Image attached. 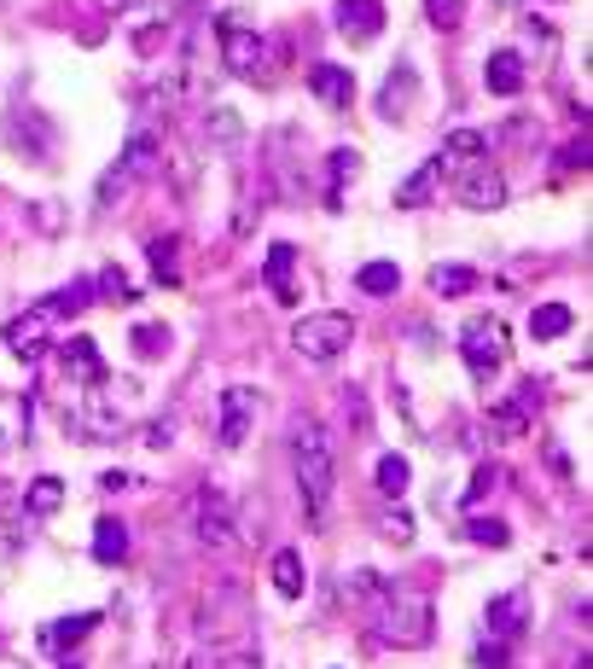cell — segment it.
Wrapping results in <instances>:
<instances>
[{"instance_id": "7", "label": "cell", "mask_w": 593, "mask_h": 669, "mask_svg": "<svg viewBox=\"0 0 593 669\" xmlns=\"http://www.w3.org/2000/svg\"><path fill=\"white\" fill-rule=\"evenodd\" d=\"M338 35L350 47H366L384 35V0H338Z\"/></svg>"}, {"instance_id": "23", "label": "cell", "mask_w": 593, "mask_h": 669, "mask_svg": "<svg viewBox=\"0 0 593 669\" xmlns=\"http://www.w3.org/2000/svg\"><path fill=\"white\" fill-rule=\"evenodd\" d=\"M442 164H483V157H488V140L477 134V129H454V134H448L442 140Z\"/></svg>"}, {"instance_id": "30", "label": "cell", "mask_w": 593, "mask_h": 669, "mask_svg": "<svg viewBox=\"0 0 593 669\" xmlns=\"http://www.w3.org/2000/svg\"><path fill=\"white\" fill-rule=\"evenodd\" d=\"M94 292L106 297V303H122V309H129V303H140V292H134V279L122 274V268H106V274L94 279Z\"/></svg>"}, {"instance_id": "12", "label": "cell", "mask_w": 593, "mask_h": 669, "mask_svg": "<svg viewBox=\"0 0 593 669\" xmlns=\"http://www.w3.org/2000/svg\"><path fill=\"white\" fill-rule=\"evenodd\" d=\"M58 361H65V379L70 384H106V361H99L94 338H70L65 350H58Z\"/></svg>"}, {"instance_id": "19", "label": "cell", "mask_w": 593, "mask_h": 669, "mask_svg": "<svg viewBox=\"0 0 593 669\" xmlns=\"http://www.w3.org/2000/svg\"><path fill=\"white\" fill-rule=\"evenodd\" d=\"M483 623H488V635H495V640H518V628H524V594H501V600H488Z\"/></svg>"}, {"instance_id": "4", "label": "cell", "mask_w": 593, "mask_h": 669, "mask_svg": "<svg viewBox=\"0 0 593 669\" xmlns=\"http://www.w3.org/2000/svg\"><path fill=\"white\" fill-rule=\"evenodd\" d=\"M216 35H221V58H228L233 76H244V83H256V76H262V83H268V53H274V47L262 42L251 24H239V18L228 12V18L216 24Z\"/></svg>"}, {"instance_id": "13", "label": "cell", "mask_w": 593, "mask_h": 669, "mask_svg": "<svg viewBox=\"0 0 593 669\" xmlns=\"http://www.w3.org/2000/svg\"><path fill=\"white\" fill-rule=\"evenodd\" d=\"M292 262H297L292 245H268V262H262V286L274 292V303H297V297H303L297 279H292Z\"/></svg>"}, {"instance_id": "39", "label": "cell", "mask_w": 593, "mask_h": 669, "mask_svg": "<svg viewBox=\"0 0 593 669\" xmlns=\"http://www.w3.org/2000/svg\"><path fill=\"white\" fill-rule=\"evenodd\" d=\"M129 483H134L129 472H106V478H99V490H129Z\"/></svg>"}, {"instance_id": "28", "label": "cell", "mask_w": 593, "mask_h": 669, "mask_svg": "<svg viewBox=\"0 0 593 669\" xmlns=\"http://www.w3.org/2000/svg\"><path fill=\"white\" fill-rule=\"evenodd\" d=\"M326 169H332V187H326V198L338 205V198H343V180H355V175H361V152H355V146H338Z\"/></svg>"}, {"instance_id": "3", "label": "cell", "mask_w": 593, "mask_h": 669, "mask_svg": "<svg viewBox=\"0 0 593 669\" xmlns=\"http://www.w3.org/2000/svg\"><path fill=\"white\" fill-rule=\"evenodd\" d=\"M460 355H465V368H472V379H495L501 373V361H506V327H501V315H472L460 327Z\"/></svg>"}, {"instance_id": "36", "label": "cell", "mask_w": 593, "mask_h": 669, "mask_svg": "<svg viewBox=\"0 0 593 669\" xmlns=\"http://www.w3.org/2000/svg\"><path fill=\"white\" fill-rule=\"evenodd\" d=\"M378 530L391 536V541H407V536H414V518H407L402 506H396V513H384V518H378Z\"/></svg>"}, {"instance_id": "1", "label": "cell", "mask_w": 593, "mask_h": 669, "mask_svg": "<svg viewBox=\"0 0 593 669\" xmlns=\"http://www.w3.org/2000/svg\"><path fill=\"white\" fill-rule=\"evenodd\" d=\"M292 465H297V495L309 506V518H326L338 490V460H332V442L315 419H297L292 425Z\"/></svg>"}, {"instance_id": "2", "label": "cell", "mask_w": 593, "mask_h": 669, "mask_svg": "<svg viewBox=\"0 0 593 669\" xmlns=\"http://www.w3.org/2000/svg\"><path fill=\"white\" fill-rule=\"evenodd\" d=\"M355 343V320L343 309H320V315H303L292 327V350L303 361H338L343 350Z\"/></svg>"}, {"instance_id": "20", "label": "cell", "mask_w": 593, "mask_h": 669, "mask_svg": "<svg viewBox=\"0 0 593 669\" xmlns=\"http://www.w3.org/2000/svg\"><path fill=\"white\" fill-rule=\"evenodd\" d=\"M94 559L99 564H122V559H129V524H122V518H99L94 524Z\"/></svg>"}, {"instance_id": "24", "label": "cell", "mask_w": 593, "mask_h": 669, "mask_svg": "<svg viewBox=\"0 0 593 669\" xmlns=\"http://www.w3.org/2000/svg\"><path fill=\"white\" fill-rule=\"evenodd\" d=\"M355 286H361L366 297H396V292H402V268H396V262H361Z\"/></svg>"}, {"instance_id": "31", "label": "cell", "mask_w": 593, "mask_h": 669, "mask_svg": "<svg viewBox=\"0 0 593 669\" xmlns=\"http://www.w3.org/2000/svg\"><path fill=\"white\" fill-rule=\"evenodd\" d=\"M180 239L169 233V239H152V245H146V256H152V268H157V279H169V286H175V279H180Z\"/></svg>"}, {"instance_id": "9", "label": "cell", "mask_w": 593, "mask_h": 669, "mask_svg": "<svg viewBox=\"0 0 593 669\" xmlns=\"http://www.w3.org/2000/svg\"><path fill=\"white\" fill-rule=\"evenodd\" d=\"M251 419H256V391L233 384V391L221 396V449H239L244 431H251Z\"/></svg>"}, {"instance_id": "27", "label": "cell", "mask_w": 593, "mask_h": 669, "mask_svg": "<svg viewBox=\"0 0 593 669\" xmlns=\"http://www.w3.org/2000/svg\"><path fill=\"white\" fill-rule=\"evenodd\" d=\"M129 343H134V355H140V361H157V355H169V327L146 320V327H134V332H129Z\"/></svg>"}, {"instance_id": "29", "label": "cell", "mask_w": 593, "mask_h": 669, "mask_svg": "<svg viewBox=\"0 0 593 669\" xmlns=\"http://www.w3.org/2000/svg\"><path fill=\"white\" fill-rule=\"evenodd\" d=\"M94 303V279H70L65 292H53V303H47V315H81Z\"/></svg>"}, {"instance_id": "37", "label": "cell", "mask_w": 593, "mask_h": 669, "mask_svg": "<svg viewBox=\"0 0 593 669\" xmlns=\"http://www.w3.org/2000/svg\"><path fill=\"white\" fill-rule=\"evenodd\" d=\"M477 669H506V640H488V646H477Z\"/></svg>"}, {"instance_id": "17", "label": "cell", "mask_w": 593, "mask_h": 669, "mask_svg": "<svg viewBox=\"0 0 593 669\" xmlns=\"http://www.w3.org/2000/svg\"><path fill=\"white\" fill-rule=\"evenodd\" d=\"M570 327H576L570 303H536V309H529V338H536V343H553V338H564Z\"/></svg>"}, {"instance_id": "8", "label": "cell", "mask_w": 593, "mask_h": 669, "mask_svg": "<svg viewBox=\"0 0 593 669\" xmlns=\"http://www.w3.org/2000/svg\"><path fill=\"white\" fill-rule=\"evenodd\" d=\"M47 327H53L47 309H30L24 320H7V350L18 361H41V355H47Z\"/></svg>"}, {"instance_id": "33", "label": "cell", "mask_w": 593, "mask_h": 669, "mask_svg": "<svg viewBox=\"0 0 593 669\" xmlns=\"http://www.w3.org/2000/svg\"><path fill=\"white\" fill-rule=\"evenodd\" d=\"M24 501H30V513H58V506H65V483H58V478H35Z\"/></svg>"}, {"instance_id": "35", "label": "cell", "mask_w": 593, "mask_h": 669, "mask_svg": "<svg viewBox=\"0 0 593 669\" xmlns=\"http://www.w3.org/2000/svg\"><path fill=\"white\" fill-rule=\"evenodd\" d=\"M425 18H431L437 30H460V18H465V0H425Z\"/></svg>"}, {"instance_id": "18", "label": "cell", "mask_w": 593, "mask_h": 669, "mask_svg": "<svg viewBox=\"0 0 593 669\" xmlns=\"http://www.w3.org/2000/svg\"><path fill=\"white\" fill-rule=\"evenodd\" d=\"M460 205H465V210H501V205H506V180H501L495 169H477V175L460 187Z\"/></svg>"}, {"instance_id": "5", "label": "cell", "mask_w": 593, "mask_h": 669, "mask_svg": "<svg viewBox=\"0 0 593 669\" xmlns=\"http://www.w3.org/2000/svg\"><path fill=\"white\" fill-rule=\"evenodd\" d=\"M157 169V140L152 134H134L129 146H122V157H117V169L99 180V205H111V198H122L134 187V180H146Z\"/></svg>"}, {"instance_id": "21", "label": "cell", "mask_w": 593, "mask_h": 669, "mask_svg": "<svg viewBox=\"0 0 593 669\" xmlns=\"http://www.w3.org/2000/svg\"><path fill=\"white\" fill-rule=\"evenodd\" d=\"M414 94H419V76L402 65V70L391 76V83H384V94H378V111L396 123V117H407V106H414Z\"/></svg>"}, {"instance_id": "15", "label": "cell", "mask_w": 593, "mask_h": 669, "mask_svg": "<svg viewBox=\"0 0 593 669\" xmlns=\"http://www.w3.org/2000/svg\"><path fill=\"white\" fill-rule=\"evenodd\" d=\"M94 623H99V612L58 617V623H47V628H41V646H47V652H70L76 640H88V635H94Z\"/></svg>"}, {"instance_id": "25", "label": "cell", "mask_w": 593, "mask_h": 669, "mask_svg": "<svg viewBox=\"0 0 593 669\" xmlns=\"http://www.w3.org/2000/svg\"><path fill=\"white\" fill-rule=\"evenodd\" d=\"M431 292H437V297H465V292H477V268L437 262V268H431Z\"/></svg>"}, {"instance_id": "14", "label": "cell", "mask_w": 593, "mask_h": 669, "mask_svg": "<svg viewBox=\"0 0 593 669\" xmlns=\"http://www.w3.org/2000/svg\"><path fill=\"white\" fill-rule=\"evenodd\" d=\"M483 83H488V94H501V99H513L518 88H524V58L506 47V53H488V65H483Z\"/></svg>"}, {"instance_id": "10", "label": "cell", "mask_w": 593, "mask_h": 669, "mask_svg": "<svg viewBox=\"0 0 593 669\" xmlns=\"http://www.w3.org/2000/svg\"><path fill=\"white\" fill-rule=\"evenodd\" d=\"M198 536L210 547H228L233 541V513H228V495L221 490H204L198 495Z\"/></svg>"}, {"instance_id": "6", "label": "cell", "mask_w": 593, "mask_h": 669, "mask_svg": "<svg viewBox=\"0 0 593 669\" xmlns=\"http://www.w3.org/2000/svg\"><path fill=\"white\" fill-rule=\"evenodd\" d=\"M378 640L384 646H425L431 640V605L396 594L391 612H384V623H378Z\"/></svg>"}, {"instance_id": "11", "label": "cell", "mask_w": 593, "mask_h": 669, "mask_svg": "<svg viewBox=\"0 0 593 669\" xmlns=\"http://www.w3.org/2000/svg\"><path fill=\"white\" fill-rule=\"evenodd\" d=\"M309 88H315L332 111H350V99H355V76H350V65H309Z\"/></svg>"}, {"instance_id": "34", "label": "cell", "mask_w": 593, "mask_h": 669, "mask_svg": "<svg viewBox=\"0 0 593 669\" xmlns=\"http://www.w3.org/2000/svg\"><path fill=\"white\" fill-rule=\"evenodd\" d=\"M465 541H477V547H506V541H513V530H506L501 518H465Z\"/></svg>"}, {"instance_id": "42", "label": "cell", "mask_w": 593, "mask_h": 669, "mask_svg": "<svg viewBox=\"0 0 593 669\" xmlns=\"http://www.w3.org/2000/svg\"><path fill=\"white\" fill-rule=\"evenodd\" d=\"M501 7H513V0H501Z\"/></svg>"}, {"instance_id": "26", "label": "cell", "mask_w": 593, "mask_h": 669, "mask_svg": "<svg viewBox=\"0 0 593 669\" xmlns=\"http://www.w3.org/2000/svg\"><path fill=\"white\" fill-rule=\"evenodd\" d=\"M407 483H414V465H407V454H384V460H378V490L402 501Z\"/></svg>"}, {"instance_id": "40", "label": "cell", "mask_w": 593, "mask_h": 669, "mask_svg": "<svg viewBox=\"0 0 593 669\" xmlns=\"http://www.w3.org/2000/svg\"><path fill=\"white\" fill-rule=\"evenodd\" d=\"M99 7H106V12H122V7H129V0H99Z\"/></svg>"}, {"instance_id": "41", "label": "cell", "mask_w": 593, "mask_h": 669, "mask_svg": "<svg viewBox=\"0 0 593 669\" xmlns=\"http://www.w3.org/2000/svg\"><path fill=\"white\" fill-rule=\"evenodd\" d=\"M58 669H81V663H58Z\"/></svg>"}, {"instance_id": "22", "label": "cell", "mask_w": 593, "mask_h": 669, "mask_svg": "<svg viewBox=\"0 0 593 669\" xmlns=\"http://www.w3.org/2000/svg\"><path fill=\"white\" fill-rule=\"evenodd\" d=\"M274 588H279L285 600H303L309 571H303V553H297V547H279V553H274Z\"/></svg>"}, {"instance_id": "32", "label": "cell", "mask_w": 593, "mask_h": 669, "mask_svg": "<svg viewBox=\"0 0 593 669\" xmlns=\"http://www.w3.org/2000/svg\"><path fill=\"white\" fill-rule=\"evenodd\" d=\"M501 483H506V465L501 460H483L477 472H472V483H465V506H477L488 490H501Z\"/></svg>"}, {"instance_id": "16", "label": "cell", "mask_w": 593, "mask_h": 669, "mask_svg": "<svg viewBox=\"0 0 593 669\" xmlns=\"http://www.w3.org/2000/svg\"><path fill=\"white\" fill-rule=\"evenodd\" d=\"M442 157H431V164H425V169H414V175H407L402 180V187H396V210H419L425 205V198H431L437 187H442Z\"/></svg>"}, {"instance_id": "38", "label": "cell", "mask_w": 593, "mask_h": 669, "mask_svg": "<svg viewBox=\"0 0 593 669\" xmlns=\"http://www.w3.org/2000/svg\"><path fill=\"white\" fill-rule=\"evenodd\" d=\"M169 431H175V425L157 419V425H146V442H152V449H169Z\"/></svg>"}]
</instances>
